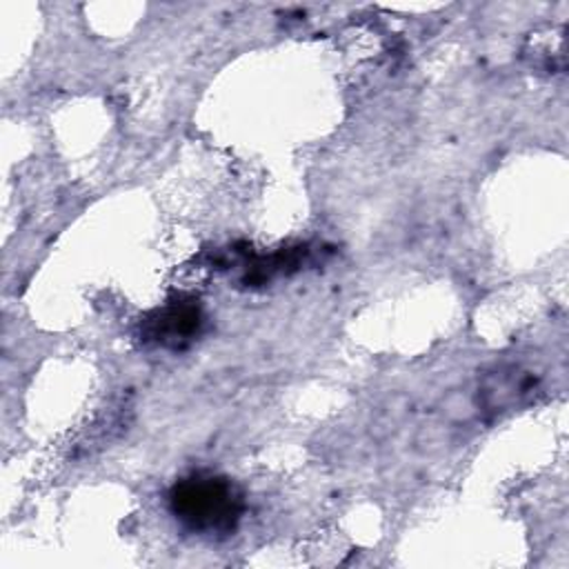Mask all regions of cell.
<instances>
[{
  "label": "cell",
  "instance_id": "cell-1",
  "mask_svg": "<svg viewBox=\"0 0 569 569\" xmlns=\"http://www.w3.org/2000/svg\"><path fill=\"white\" fill-rule=\"evenodd\" d=\"M169 507L191 531L213 536L236 529L244 502L231 480L211 473H193L173 485Z\"/></svg>",
  "mask_w": 569,
  "mask_h": 569
},
{
  "label": "cell",
  "instance_id": "cell-2",
  "mask_svg": "<svg viewBox=\"0 0 569 569\" xmlns=\"http://www.w3.org/2000/svg\"><path fill=\"white\" fill-rule=\"evenodd\" d=\"M149 336L160 345H178L180 340H187L200 325V313L193 305H171L156 313V318L149 322Z\"/></svg>",
  "mask_w": 569,
  "mask_h": 569
}]
</instances>
